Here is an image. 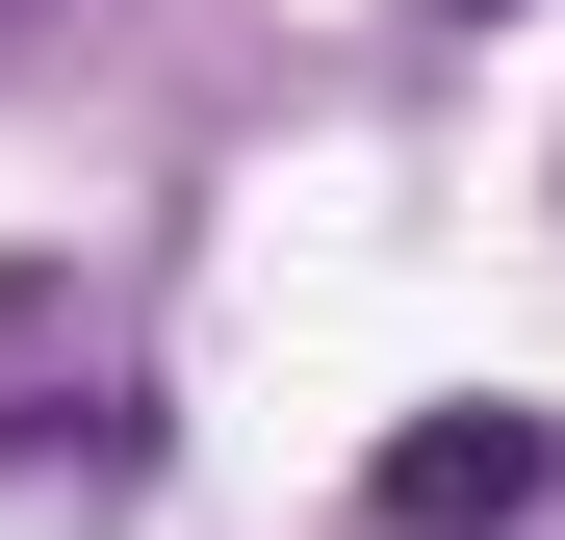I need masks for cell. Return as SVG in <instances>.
Wrapping results in <instances>:
<instances>
[{"instance_id":"obj_2","label":"cell","mask_w":565,"mask_h":540,"mask_svg":"<svg viewBox=\"0 0 565 540\" xmlns=\"http://www.w3.org/2000/svg\"><path fill=\"white\" fill-rule=\"evenodd\" d=\"M462 27H489V0H462Z\"/></svg>"},{"instance_id":"obj_1","label":"cell","mask_w":565,"mask_h":540,"mask_svg":"<svg viewBox=\"0 0 565 540\" xmlns=\"http://www.w3.org/2000/svg\"><path fill=\"white\" fill-rule=\"evenodd\" d=\"M540 464H565L540 412H412L386 464H360V540H514V515H540Z\"/></svg>"}]
</instances>
